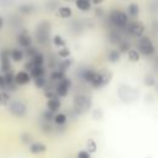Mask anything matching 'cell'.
Returning <instances> with one entry per match:
<instances>
[{
	"mask_svg": "<svg viewBox=\"0 0 158 158\" xmlns=\"http://www.w3.org/2000/svg\"><path fill=\"white\" fill-rule=\"evenodd\" d=\"M117 95L120 98L121 101L123 102H132L137 99L138 96V93L135 88L132 86H128V85H121L118 89H117Z\"/></svg>",
	"mask_w": 158,
	"mask_h": 158,
	"instance_id": "obj_5",
	"label": "cell"
},
{
	"mask_svg": "<svg viewBox=\"0 0 158 158\" xmlns=\"http://www.w3.org/2000/svg\"><path fill=\"white\" fill-rule=\"evenodd\" d=\"M77 158H90V153H89L86 149L79 151V152H78V156H77Z\"/></svg>",
	"mask_w": 158,
	"mask_h": 158,
	"instance_id": "obj_40",
	"label": "cell"
},
{
	"mask_svg": "<svg viewBox=\"0 0 158 158\" xmlns=\"http://www.w3.org/2000/svg\"><path fill=\"white\" fill-rule=\"evenodd\" d=\"M143 81H144V84H146L147 86H153V85L156 84V78H154L152 74H147V75L144 77V79H143Z\"/></svg>",
	"mask_w": 158,
	"mask_h": 158,
	"instance_id": "obj_34",
	"label": "cell"
},
{
	"mask_svg": "<svg viewBox=\"0 0 158 158\" xmlns=\"http://www.w3.org/2000/svg\"><path fill=\"white\" fill-rule=\"evenodd\" d=\"M104 2V0H93V4L94 5H100V4H102Z\"/></svg>",
	"mask_w": 158,
	"mask_h": 158,
	"instance_id": "obj_42",
	"label": "cell"
},
{
	"mask_svg": "<svg viewBox=\"0 0 158 158\" xmlns=\"http://www.w3.org/2000/svg\"><path fill=\"white\" fill-rule=\"evenodd\" d=\"M10 57H11V60L19 63V62H21V60L23 59V57H25V52L21 51L20 48H12V49L10 51Z\"/></svg>",
	"mask_w": 158,
	"mask_h": 158,
	"instance_id": "obj_17",
	"label": "cell"
},
{
	"mask_svg": "<svg viewBox=\"0 0 158 158\" xmlns=\"http://www.w3.org/2000/svg\"><path fill=\"white\" fill-rule=\"evenodd\" d=\"M30 75H31V78H33V79L44 77V75H46V69H44V67H33V68L30 70Z\"/></svg>",
	"mask_w": 158,
	"mask_h": 158,
	"instance_id": "obj_20",
	"label": "cell"
},
{
	"mask_svg": "<svg viewBox=\"0 0 158 158\" xmlns=\"http://www.w3.org/2000/svg\"><path fill=\"white\" fill-rule=\"evenodd\" d=\"M95 72H96V70H94V69H91V68H85V69H83L80 77H81V79H83L84 81H86V83L90 84V81H91L93 78H94Z\"/></svg>",
	"mask_w": 158,
	"mask_h": 158,
	"instance_id": "obj_18",
	"label": "cell"
},
{
	"mask_svg": "<svg viewBox=\"0 0 158 158\" xmlns=\"http://www.w3.org/2000/svg\"><path fill=\"white\" fill-rule=\"evenodd\" d=\"M138 51L141 54H143L146 57H151L152 54H154L156 48H154L152 40L147 36H142L138 41Z\"/></svg>",
	"mask_w": 158,
	"mask_h": 158,
	"instance_id": "obj_6",
	"label": "cell"
},
{
	"mask_svg": "<svg viewBox=\"0 0 158 158\" xmlns=\"http://www.w3.org/2000/svg\"><path fill=\"white\" fill-rule=\"evenodd\" d=\"M0 90H6L7 91V83L5 79L4 74H0Z\"/></svg>",
	"mask_w": 158,
	"mask_h": 158,
	"instance_id": "obj_38",
	"label": "cell"
},
{
	"mask_svg": "<svg viewBox=\"0 0 158 158\" xmlns=\"http://www.w3.org/2000/svg\"><path fill=\"white\" fill-rule=\"evenodd\" d=\"M75 6L80 11H89L91 7L90 0H75Z\"/></svg>",
	"mask_w": 158,
	"mask_h": 158,
	"instance_id": "obj_24",
	"label": "cell"
},
{
	"mask_svg": "<svg viewBox=\"0 0 158 158\" xmlns=\"http://www.w3.org/2000/svg\"><path fill=\"white\" fill-rule=\"evenodd\" d=\"M9 111L15 117H25L27 115V106L20 100H14L9 104Z\"/></svg>",
	"mask_w": 158,
	"mask_h": 158,
	"instance_id": "obj_7",
	"label": "cell"
},
{
	"mask_svg": "<svg viewBox=\"0 0 158 158\" xmlns=\"http://www.w3.org/2000/svg\"><path fill=\"white\" fill-rule=\"evenodd\" d=\"M127 58H128L130 62L136 63V62H138V60L141 59V53H139V51L136 49V48H130L128 52H127Z\"/></svg>",
	"mask_w": 158,
	"mask_h": 158,
	"instance_id": "obj_19",
	"label": "cell"
},
{
	"mask_svg": "<svg viewBox=\"0 0 158 158\" xmlns=\"http://www.w3.org/2000/svg\"><path fill=\"white\" fill-rule=\"evenodd\" d=\"M53 44L58 48H63V47H67V43H65V40L60 36V35H56L53 37Z\"/></svg>",
	"mask_w": 158,
	"mask_h": 158,
	"instance_id": "obj_28",
	"label": "cell"
},
{
	"mask_svg": "<svg viewBox=\"0 0 158 158\" xmlns=\"http://www.w3.org/2000/svg\"><path fill=\"white\" fill-rule=\"evenodd\" d=\"M128 32L135 37H142L144 32V25L141 21H132L127 25Z\"/></svg>",
	"mask_w": 158,
	"mask_h": 158,
	"instance_id": "obj_10",
	"label": "cell"
},
{
	"mask_svg": "<svg viewBox=\"0 0 158 158\" xmlns=\"http://www.w3.org/2000/svg\"><path fill=\"white\" fill-rule=\"evenodd\" d=\"M15 81L17 85H27L31 81V75L26 70H20L15 74Z\"/></svg>",
	"mask_w": 158,
	"mask_h": 158,
	"instance_id": "obj_12",
	"label": "cell"
},
{
	"mask_svg": "<svg viewBox=\"0 0 158 158\" xmlns=\"http://www.w3.org/2000/svg\"><path fill=\"white\" fill-rule=\"evenodd\" d=\"M42 118H43L44 122H51V121H53V118H54V114L51 112V111H48V110H46V111L42 114Z\"/></svg>",
	"mask_w": 158,
	"mask_h": 158,
	"instance_id": "obj_35",
	"label": "cell"
},
{
	"mask_svg": "<svg viewBox=\"0 0 158 158\" xmlns=\"http://www.w3.org/2000/svg\"><path fill=\"white\" fill-rule=\"evenodd\" d=\"M111 78H112V74L109 70H106V69L96 70L95 74H94L93 80L90 81V85L94 89H101V88L106 86L110 83Z\"/></svg>",
	"mask_w": 158,
	"mask_h": 158,
	"instance_id": "obj_1",
	"label": "cell"
},
{
	"mask_svg": "<svg viewBox=\"0 0 158 158\" xmlns=\"http://www.w3.org/2000/svg\"><path fill=\"white\" fill-rule=\"evenodd\" d=\"M33 83H35V86L38 88V89H44L47 86V80H46V77H41V78H36L33 79Z\"/></svg>",
	"mask_w": 158,
	"mask_h": 158,
	"instance_id": "obj_30",
	"label": "cell"
},
{
	"mask_svg": "<svg viewBox=\"0 0 158 158\" xmlns=\"http://www.w3.org/2000/svg\"><path fill=\"white\" fill-rule=\"evenodd\" d=\"M65 1H69V0H65Z\"/></svg>",
	"mask_w": 158,
	"mask_h": 158,
	"instance_id": "obj_43",
	"label": "cell"
},
{
	"mask_svg": "<svg viewBox=\"0 0 158 158\" xmlns=\"http://www.w3.org/2000/svg\"><path fill=\"white\" fill-rule=\"evenodd\" d=\"M44 96L47 99H53V98H58L57 94H56V90L54 89H46L44 91Z\"/></svg>",
	"mask_w": 158,
	"mask_h": 158,
	"instance_id": "obj_37",
	"label": "cell"
},
{
	"mask_svg": "<svg viewBox=\"0 0 158 158\" xmlns=\"http://www.w3.org/2000/svg\"><path fill=\"white\" fill-rule=\"evenodd\" d=\"M58 57L59 58H63V59H68V57L70 56V51L68 47H63V48H59L58 49Z\"/></svg>",
	"mask_w": 158,
	"mask_h": 158,
	"instance_id": "obj_32",
	"label": "cell"
},
{
	"mask_svg": "<svg viewBox=\"0 0 158 158\" xmlns=\"http://www.w3.org/2000/svg\"><path fill=\"white\" fill-rule=\"evenodd\" d=\"M96 149H98V144H96V142H95L93 138H89L88 142H86V151L91 154V153H95Z\"/></svg>",
	"mask_w": 158,
	"mask_h": 158,
	"instance_id": "obj_31",
	"label": "cell"
},
{
	"mask_svg": "<svg viewBox=\"0 0 158 158\" xmlns=\"http://www.w3.org/2000/svg\"><path fill=\"white\" fill-rule=\"evenodd\" d=\"M70 85H72V81H70V79H68V78H64L63 80L58 81L57 85H56V88H54L57 96H58V98H65V96L68 95V93H69Z\"/></svg>",
	"mask_w": 158,
	"mask_h": 158,
	"instance_id": "obj_8",
	"label": "cell"
},
{
	"mask_svg": "<svg viewBox=\"0 0 158 158\" xmlns=\"http://www.w3.org/2000/svg\"><path fill=\"white\" fill-rule=\"evenodd\" d=\"M47 151V147L46 144L41 143V142H32L30 144V152L32 154H42Z\"/></svg>",
	"mask_w": 158,
	"mask_h": 158,
	"instance_id": "obj_15",
	"label": "cell"
},
{
	"mask_svg": "<svg viewBox=\"0 0 158 158\" xmlns=\"http://www.w3.org/2000/svg\"><path fill=\"white\" fill-rule=\"evenodd\" d=\"M17 43H19V46L20 47H22V48H30V47H32V37L30 36V33L26 31V30H22L19 35H17Z\"/></svg>",
	"mask_w": 158,
	"mask_h": 158,
	"instance_id": "obj_11",
	"label": "cell"
},
{
	"mask_svg": "<svg viewBox=\"0 0 158 158\" xmlns=\"http://www.w3.org/2000/svg\"><path fill=\"white\" fill-rule=\"evenodd\" d=\"M73 15V11L69 6H59L57 9V16L60 19H69Z\"/></svg>",
	"mask_w": 158,
	"mask_h": 158,
	"instance_id": "obj_16",
	"label": "cell"
},
{
	"mask_svg": "<svg viewBox=\"0 0 158 158\" xmlns=\"http://www.w3.org/2000/svg\"><path fill=\"white\" fill-rule=\"evenodd\" d=\"M118 46H120V52H128V49H130V44L127 43V42H120L118 43Z\"/></svg>",
	"mask_w": 158,
	"mask_h": 158,
	"instance_id": "obj_39",
	"label": "cell"
},
{
	"mask_svg": "<svg viewBox=\"0 0 158 158\" xmlns=\"http://www.w3.org/2000/svg\"><path fill=\"white\" fill-rule=\"evenodd\" d=\"M65 78V73H63V72H60V70H53L52 73H51V80H53V81H60V80H63Z\"/></svg>",
	"mask_w": 158,
	"mask_h": 158,
	"instance_id": "obj_27",
	"label": "cell"
},
{
	"mask_svg": "<svg viewBox=\"0 0 158 158\" xmlns=\"http://www.w3.org/2000/svg\"><path fill=\"white\" fill-rule=\"evenodd\" d=\"M36 53H37V51H36V48H35L33 46L30 47V48H26V49H25V56H27L30 59H31Z\"/></svg>",
	"mask_w": 158,
	"mask_h": 158,
	"instance_id": "obj_36",
	"label": "cell"
},
{
	"mask_svg": "<svg viewBox=\"0 0 158 158\" xmlns=\"http://www.w3.org/2000/svg\"><path fill=\"white\" fill-rule=\"evenodd\" d=\"M109 19H110V22L115 26V27H118V28H123L128 25V16L126 12H123L122 10H118V9H114L110 11L109 14Z\"/></svg>",
	"mask_w": 158,
	"mask_h": 158,
	"instance_id": "obj_4",
	"label": "cell"
},
{
	"mask_svg": "<svg viewBox=\"0 0 158 158\" xmlns=\"http://www.w3.org/2000/svg\"><path fill=\"white\" fill-rule=\"evenodd\" d=\"M19 12L21 15H25V16H28V15H32L35 11H36V5L33 4H30V2H25V4H20L19 7H17Z\"/></svg>",
	"mask_w": 158,
	"mask_h": 158,
	"instance_id": "obj_13",
	"label": "cell"
},
{
	"mask_svg": "<svg viewBox=\"0 0 158 158\" xmlns=\"http://www.w3.org/2000/svg\"><path fill=\"white\" fill-rule=\"evenodd\" d=\"M70 65H72V60L70 59H63L60 63H58V70L65 73L70 68Z\"/></svg>",
	"mask_w": 158,
	"mask_h": 158,
	"instance_id": "obj_29",
	"label": "cell"
},
{
	"mask_svg": "<svg viewBox=\"0 0 158 158\" xmlns=\"http://www.w3.org/2000/svg\"><path fill=\"white\" fill-rule=\"evenodd\" d=\"M120 58H121V52H120L118 49H111V51H109V53H107V59H109V62L116 63V62L120 60Z\"/></svg>",
	"mask_w": 158,
	"mask_h": 158,
	"instance_id": "obj_23",
	"label": "cell"
},
{
	"mask_svg": "<svg viewBox=\"0 0 158 158\" xmlns=\"http://www.w3.org/2000/svg\"><path fill=\"white\" fill-rule=\"evenodd\" d=\"M10 100H11L10 93L6 91V90H0V105H2V106L9 105L10 104Z\"/></svg>",
	"mask_w": 158,
	"mask_h": 158,
	"instance_id": "obj_26",
	"label": "cell"
},
{
	"mask_svg": "<svg viewBox=\"0 0 158 158\" xmlns=\"http://www.w3.org/2000/svg\"><path fill=\"white\" fill-rule=\"evenodd\" d=\"M0 69L4 73L11 70V57H10V51L7 49H2L0 52Z\"/></svg>",
	"mask_w": 158,
	"mask_h": 158,
	"instance_id": "obj_9",
	"label": "cell"
},
{
	"mask_svg": "<svg viewBox=\"0 0 158 158\" xmlns=\"http://www.w3.org/2000/svg\"><path fill=\"white\" fill-rule=\"evenodd\" d=\"M20 138H21V142H22L23 144H31V143H32V136H31L28 132H23Z\"/></svg>",
	"mask_w": 158,
	"mask_h": 158,
	"instance_id": "obj_33",
	"label": "cell"
},
{
	"mask_svg": "<svg viewBox=\"0 0 158 158\" xmlns=\"http://www.w3.org/2000/svg\"><path fill=\"white\" fill-rule=\"evenodd\" d=\"M30 60L32 62V64L35 67H43V64H44V56L41 52H37Z\"/></svg>",
	"mask_w": 158,
	"mask_h": 158,
	"instance_id": "obj_21",
	"label": "cell"
},
{
	"mask_svg": "<svg viewBox=\"0 0 158 158\" xmlns=\"http://www.w3.org/2000/svg\"><path fill=\"white\" fill-rule=\"evenodd\" d=\"M91 107V99L86 95H83V94H79V95H75L74 99H73V109H74V112L80 115V114H84L86 111H89Z\"/></svg>",
	"mask_w": 158,
	"mask_h": 158,
	"instance_id": "obj_2",
	"label": "cell"
},
{
	"mask_svg": "<svg viewBox=\"0 0 158 158\" xmlns=\"http://www.w3.org/2000/svg\"><path fill=\"white\" fill-rule=\"evenodd\" d=\"M54 123L57 126H64L67 123V115L63 114V112H58L54 115V118H53Z\"/></svg>",
	"mask_w": 158,
	"mask_h": 158,
	"instance_id": "obj_25",
	"label": "cell"
},
{
	"mask_svg": "<svg viewBox=\"0 0 158 158\" xmlns=\"http://www.w3.org/2000/svg\"><path fill=\"white\" fill-rule=\"evenodd\" d=\"M138 14H139V6L137 4H135V2L130 4L128 7H127V16L135 19V17L138 16Z\"/></svg>",
	"mask_w": 158,
	"mask_h": 158,
	"instance_id": "obj_22",
	"label": "cell"
},
{
	"mask_svg": "<svg viewBox=\"0 0 158 158\" xmlns=\"http://www.w3.org/2000/svg\"><path fill=\"white\" fill-rule=\"evenodd\" d=\"M4 25H5V20H4V17L0 15V30L4 27Z\"/></svg>",
	"mask_w": 158,
	"mask_h": 158,
	"instance_id": "obj_41",
	"label": "cell"
},
{
	"mask_svg": "<svg viewBox=\"0 0 158 158\" xmlns=\"http://www.w3.org/2000/svg\"><path fill=\"white\" fill-rule=\"evenodd\" d=\"M49 33H51V23L48 21H42L37 25L35 30V37L36 41L40 44H46L49 40Z\"/></svg>",
	"mask_w": 158,
	"mask_h": 158,
	"instance_id": "obj_3",
	"label": "cell"
},
{
	"mask_svg": "<svg viewBox=\"0 0 158 158\" xmlns=\"http://www.w3.org/2000/svg\"><path fill=\"white\" fill-rule=\"evenodd\" d=\"M60 109V100L59 98H53V99H48L47 100V110L56 114L58 112V110Z\"/></svg>",
	"mask_w": 158,
	"mask_h": 158,
	"instance_id": "obj_14",
	"label": "cell"
}]
</instances>
